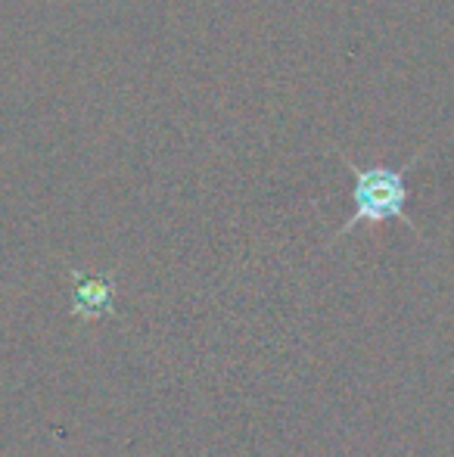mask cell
<instances>
[{
    "instance_id": "obj_1",
    "label": "cell",
    "mask_w": 454,
    "mask_h": 457,
    "mask_svg": "<svg viewBox=\"0 0 454 457\" xmlns=\"http://www.w3.org/2000/svg\"><path fill=\"white\" fill-rule=\"evenodd\" d=\"M345 169L351 175V215L343 221V228L336 230L334 240L351 234L361 224H380V221H405L411 230L414 221L408 218V171L414 169V162L420 159V153L405 165V169H392V165H358L351 162L345 153H340Z\"/></svg>"
},
{
    "instance_id": "obj_2",
    "label": "cell",
    "mask_w": 454,
    "mask_h": 457,
    "mask_svg": "<svg viewBox=\"0 0 454 457\" xmlns=\"http://www.w3.org/2000/svg\"><path fill=\"white\" fill-rule=\"evenodd\" d=\"M72 277V318L78 324H94L115 314V280L112 274L69 271Z\"/></svg>"
}]
</instances>
